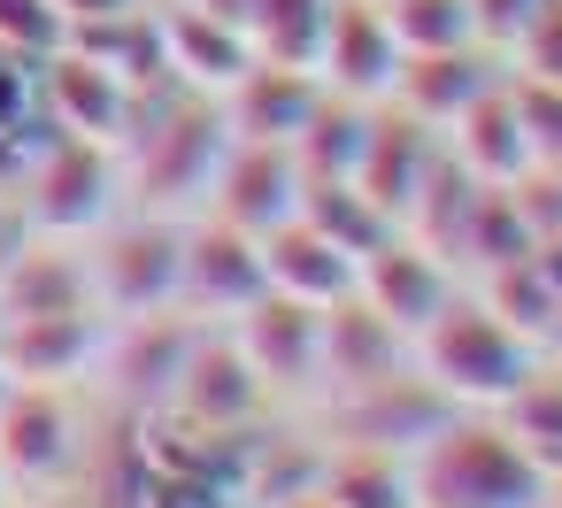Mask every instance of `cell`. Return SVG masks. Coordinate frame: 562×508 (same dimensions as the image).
I'll list each match as a JSON object with an SVG mask.
<instances>
[{
    "instance_id": "obj_1",
    "label": "cell",
    "mask_w": 562,
    "mask_h": 508,
    "mask_svg": "<svg viewBox=\"0 0 562 508\" xmlns=\"http://www.w3.org/2000/svg\"><path fill=\"white\" fill-rule=\"evenodd\" d=\"M531 470L501 431H447L416 462V500L424 508H524Z\"/></svg>"
}]
</instances>
